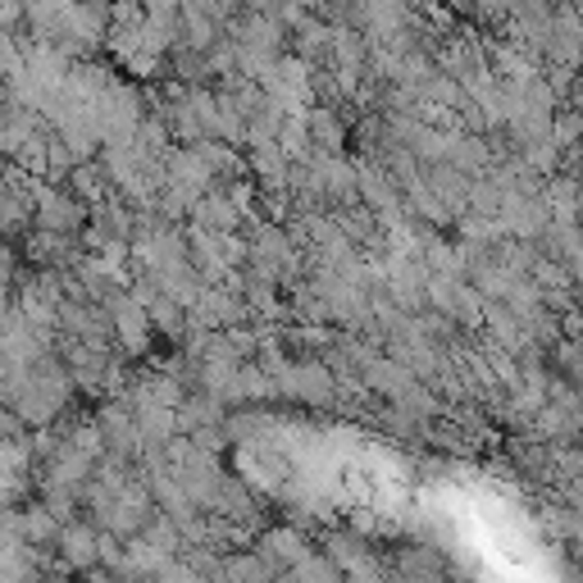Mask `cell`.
Returning a JSON list of instances; mask_svg holds the SVG:
<instances>
[{
	"label": "cell",
	"instance_id": "1",
	"mask_svg": "<svg viewBox=\"0 0 583 583\" xmlns=\"http://www.w3.org/2000/svg\"><path fill=\"white\" fill-rule=\"evenodd\" d=\"M65 556H69V561H78V565H82V561H91V533H82V528H78V533H69V538H65Z\"/></svg>",
	"mask_w": 583,
	"mask_h": 583
},
{
	"label": "cell",
	"instance_id": "2",
	"mask_svg": "<svg viewBox=\"0 0 583 583\" xmlns=\"http://www.w3.org/2000/svg\"><path fill=\"white\" fill-rule=\"evenodd\" d=\"M46 533H51V520H46L41 511H37V515H28V538H46Z\"/></svg>",
	"mask_w": 583,
	"mask_h": 583
}]
</instances>
